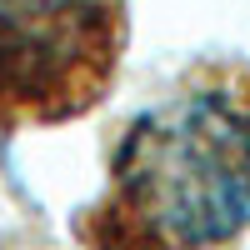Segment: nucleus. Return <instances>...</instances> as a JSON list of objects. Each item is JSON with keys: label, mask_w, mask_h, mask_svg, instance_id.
I'll list each match as a JSON object with an SVG mask.
<instances>
[{"label": "nucleus", "mask_w": 250, "mask_h": 250, "mask_svg": "<svg viewBox=\"0 0 250 250\" xmlns=\"http://www.w3.org/2000/svg\"><path fill=\"white\" fill-rule=\"evenodd\" d=\"M250 230V65L210 60L125 125L85 250H235Z\"/></svg>", "instance_id": "nucleus-1"}, {"label": "nucleus", "mask_w": 250, "mask_h": 250, "mask_svg": "<svg viewBox=\"0 0 250 250\" xmlns=\"http://www.w3.org/2000/svg\"><path fill=\"white\" fill-rule=\"evenodd\" d=\"M130 35L125 0H0V130L100 105Z\"/></svg>", "instance_id": "nucleus-2"}]
</instances>
